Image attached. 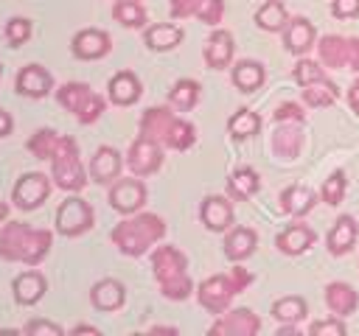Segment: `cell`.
<instances>
[{
	"label": "cell",
	"mask_w": 359,
	"mask_h": 336,
	"mask_svg": "<svg viewBox=\"0 0 359 336\" xmlns=\"http://www.w3.org/2000/svg\"><path fill=\"white\" fill-rule=\"evenodd\" d=\"M278 202H280V210L286 216L300 218V216H306L317 204V193L311 188H306V185H289V188L280 190V199Z\"/></svg>",
	"instance_id": "27"
},
{
	"label": "cell",
	"mask_w": 359,
	"mask_h": 336,
	"mask_svg": "<svg viewBox=\"0 0 359 336\" xmlns=\"http://www.w3.org/2000/svg\"><path fill=\"white\" fill-rule=\"evenodd\" d=\"M126 165L135 176H151L163 168V146L137 134L126 151Z\"/></svg>",
	"instance_id": "9"
},
{
	"label": "cell",
	"mask_w": 359,
	"mask_h": 336,
	"mask_svg": "<svg viewBox=\"0 0 359 336\" xmlns=\"http://www.w3.org/2000/svg\"><path fill=\"white\" fill-rule=\"evenodd\" d=\"M3 36H6V42H8L11 48L25 45V42L31 39V20H25V17H11V20L6 22Z\"/></svg>",
	"instance_id": "42"
},
{
	"label": "cell",
	"mask_w": 359,
	"mask_h": 336,
	"mask_svg": "<svg viewBox=\"0 0 359 336\" xmlns=\"http://www.w3.org/2000/svg\"><path fill=\"white\" fill-rule=\"evenodd\" d=\"M292 76H294V81H297L300 87H306V84H317V81H331L328 73L323 70V62H311V59H303V56H300V62L294 64Z\"/></svg>",
	"instance_id": "41"
},
{
	"label": "cell",
	"mask_w": 359,
	"mask_h": 336,
	"mask_svg": "<svg viewBox=\"0 0 359 336\" xmlns=\"http://www.w3.org/2000/svg\"><path fill=\"white\" fill-rule=\"evenodd\" d=\"M283 45L289 53L294 56H306L314 45H317V31L314 22L306 17H289L286 28H283Z\"/></svg>",
	"instance_id": "16"
},
{
	"label": "cell",
	"mask_w": 359,
	"mask_h": 336,
	"mask_svg": "<svg viewBox=\"0 0 359 336\" xmlns=\"http://www.w3.org/2000/svg\"><path fill=\"white\" fill-rule=\"evenodd\" d=\"M56 98H59V104H62L67 112H73V118H76L79 123H95V120L104 115V109H107V101H104L95 90H90L87 84H81V81H67V84H62V87L56 90Z\"/></svg>",
	"instance_id": "7"
},
{
	"label": "cell",
	"mask_w": 359,
	"mask_h": 336,
	"mask_svg": "<svg viewBox=\"0 0 359 336\" xmlns=\"http://www.w3.org/2000/svg\"><path fill=\"white\" fill-rule=\"evenodd\" d=\"M255 246H258V235L252 227H230L224 235V255L233 263L247 260L255 252Z\"/></svg>",
	"instance_id": "25"
},
{
	"label": "cell",
	"mask_w": 359,
	"mask_h": 336,
	"mask_svg": "<svg viewBox=\"0 0 359 336\" xmlns=\"http://www.w3.org/2000/svg\"><path fill=\"white\" fill-rule=\"evenodd\" d=\"M140 134L174 151H185L196 143L194 123H188L185 118H177L168 106H149L140 115Z\"/></svg>",
	"instance_id": "2"
},
{
	"label": "cell",
	"mask_w": 359,
	"mask_h": 336,
	"mask_svg": "<svg viewBox=\"0 0 359 336\" xmlns=\"http://www.w3.org/2000/svg\"><path fill=\"white\" fill-rule=\"evenodd\" d=\"M28 336H62L65 330H62V325H56V322H48V319H31L25 328H22Z\"/></svg>",
	"instance_id": "45"
},
{
	"label": "cell",
	"mask_w": 359,
	"mask_h": 336,
	"mask_svg": "<svg viewBox=\"0 0 359 336\" xmlns=\"http://www.w3.org/2000/svg\"><path fill=\"white\" fill-rule=\"evenodd\" d=\"M356 238H359V224H356V218H353V216H339V218L334 221V227L328 230L325 246H328L331 255H345V252L353 249Z\"/></svg>",
	"instance_id": "24"
},
{
	"label": "cell",
	"mask_w": 359,
	"mask_h": 336,
	"mask_svg": "<svg viewBox=\"0 0 359 336\" xmlns=\"http://www.w3.org/2000/svg\"><path fill=\"white\" fill-rule=\"evenodd\" d=\"M345 67L359 73V36H348V64Z\"/></svg>",
	"instance_id": "47"
},
{
	"label": "cell",
	"mask_w": 359,
	"mask_h": 336,
	"mask_svg": "<svg viewBox=\"0 0 359 336\" xmlns=\"http://www.w3.org/2000/svg\"><path fill=\"white\" fill-rule=\"evenodd\" d=\"M149 333H177V328L174 325H154V328H149Z\"/></svg>",
	"instance_id": "50"
},
{
	"label": "cell",
	"mask_w": 359,
	"mask_h": 336,
	"mask_svg": "<svg viewBox=\"0 0 359 336\" xmlns=\"http://www.w3.org/2000/svg\"><path fill=\"white\" fill-rule=\"evenodd\" d=\"M6 216H8V204L0 199V221H6Z\"/></svg>",
	"instance_id": "52"
},
{
	"label": "cell",
	"mask_w": 359,
	"mask_h": 336,
	"mask_svg": "<svg viewBox=\"0 0 359 336\" xmlns=\"http://www.w3.org/2000/svg\"><path fill=\"white\" fill-rule=\"evenodd\" d=\"M53 246L50 230H36L22 221H8L0 230V258L8 263H25L36 266L45 260V255Z\"/></svg>",
	"instance_id": "1"
},
{
	"label": "cell",
	"mask_w": 359,
	"mask_h": 336,
	"mask_svg": "<svg viewBox=\"0 0 359 336\" xmlns=\"http://www.w3.org/2000/svg\"><path fill=\"white\" fill-rule=\"evenodd\" d=\"M258 188H261V176H258V171L250 168V165H241V168H236V171L227 176V193H230V199H236V202H247L250 196L258 193Z\"/></svg>",
	"instance_id": "31"
},
{
	"label": "cell",
	"mask_w": 359,
	"mask_h": 336,
	"mask_svg": "<svg viewBox=\"0 0 359 336\" xmlns=\"http://www.w3.org/2000/svg\"><path fill=\"white\" fill-rule=\"evenodd\" d=\"M230 78H233L236 90H241V92H255V90L264 84L266 70H264V64L255 62V59H241V62L233 64Z\"/></svg>",
	"instance_id": "30"
},
{
	"label": "cell",
	"mask_w": 359,
	"mask_h": 336,
	"mask_svg": "<svg viewBox=\"0 0 359 336\" xmlns=\"http://www.w3.org/2000/svg\"><path fill=\"white\" fill-rule=\"evenodd\" d=\"M227 132H230V137H236V140H250V137H255V134L261 132V118H258V112H252V109H236V112L230 115V120H227Z\"/></svg>",
	"instance_id": "35"
},
{
	"label": "cell",
	"mask_w": 359,
	"mask_h": 336,
	"mask_svg": "<svg viewBox=\"0 0 359 336\" xmlns=\"http://www.w3.org/2000/svg\"><path fill=\"white\" fill-rule=\"evenodd\" d=\"M306 314H309V305H306V300L297 297V294H289V297H280V300L272 302V316H275L278 322L297 325Z\"/></svg>",
	"instance_id": "36"
},
{
	"label": "cell",
	"mask_w": 359,
	"mask_h": 336,
	"mask_svg": "<svg viewBox=\"0 0 359 336\" xmlns=\"http://www.w3.org/2000/svg\"><path fill=\"white\" fill-rule=\"evenodd\" d=\"M258 330H261V319L250 308H233V311L227 308L208 328V333L213 336H255Z\"/></svg>",
	"instance_id": "11"
},
{
	"label": "cell",
	"mask_w": 359,
	"mask_h": 336,
	"mask_svg": "<svg viewBox=\"0 0 359 336\" xmlns=\"http://www.w3.org/2000/svg\"><path fill=\"white\" fill-rule=\"evenodd\" d=\"M174 20H188L196 17L205 25H219L224 17V0H171L168 6Z\"/></svg>",
	"instance_id": "13"
},
{
	"label": "cell",
	"mask_w": 359,
	"mask_h": 336,
	"mask_svg": "<svg viewBox=\"0 0 359 336\" xmlns=\"http://www.w3.org/2000/svg\"><path fill=\"white\" fill-rule=\"evenodd\" d=\"M314 241H317V232H314L309 224L294 221V224H289V227H283V230L278 232L275 246H278L283 255H303L306 249L314 246Z\"/></svg>",
	"instance_id": "21"
},
{
	"label": "cell",
	"mask_w": 359,
	"mask_h": 336,
	"mask_svg": "<svg viewBox=\"0 0 359 336\" xmlns=\"http://www.w3.org/2000/svg\"><path fill=\"white\" fill-rule=\"evenodd\" d=\"M50 179L67 190V193H79L87 185V168L81 165V154H79V143L67 134H62L56 154L50 157Z\"/></svg>",
	"instance_id": "6"
},
{
	"label": "cell",
	"mask_w": 359,
	"mask_h": 336,
	"mask_svg": "<svg viewBox=\"0 0 359 336\" xmlns=\"http://www.w3.org/2000/svg\"><path fill=\"white\" fill-rule=\"evenodd\" d=\"M95 221V213L90 207V202H84L81 196H67L59 207H56V232L65 238H76L84 235Z\"/></svg>",
	"instance_id": "8"
},
{
	"label": "cell",
	"mask_w": 359,
	"mask_h": 336,
	"mask_svg": "<svg viewBox=\"0 0 359 336\" xmlns=\"http://www.w3.org/2000/svg\"><path fill=\"white\" fill-rule=\"evenodd\" d=\"M121 168H123V157L112 146H101L90 157V179L98 185H112L121 176Z\"/></svg>",
	"instance_id": "17"
},
{
	"label": "cell",
	"mask_w": 359,
	"mask_h": 336,
	"mask_svg": "<svg viewBox=\"0 0 359 336\" xmlns=\"http://www.w3.org/2000/svg\"><path fill=\"white\" fill-rule=\"evenodd\" d=\"M272 118H275V123H280V120H297V123H303V120H306V112H303L300 104L283 101V104H278V109H275Z\"/></svg>",
	"instance_id": "44"
},
{
	"label": "cell",
	"mask_w": 359,
	"mask_h": 336,
	"mask_svg": "<svg viewBox=\"0 0 359 336\" xmlns=\"http://www.w3.org/2000/svg\"><path fill=\"white\" fill-rule=\"evenodd\" d=\"M233 53H236L233 34L224 31V28H216V31L208 36V42H205V64H208L210 70H224V67H230Z\"/></svg>",
	"instance_id": "20"
},
{
	"label": "cell",
	"mask_w": 359,
	"mask_h": 336,
	"mask_svg": "<svg viewBox=\"0 0 359 336\" xmlns=\"http://www.w3.org/2000/svg\"><path fill=\"white\" fill-rule=\"evenodd\" d=\"M151 269H154V280L160 286V294L165 300H188L191 291H194V283H191V274H188V258L165 244V246H157L151 252Z\"/></svg>",
	"instance_id": "4"
},
{
	"label": "cell",
	"mask_w": 359,
	"mask_h": 336,
	"mask_svg": "<svg viewBox=\"0 0 359 336\" xmlns=\"http://www.w3.org/2000/svg\"><path fill=\"white\" fill-rule=\"evenodd\" d=\"M317 56L323 67H345L348 64V36L325 34L317 39Z\"/></svg>",
	"instance_id": "32"
},
{
	"label": "cell",
	"mask_w": 359,
	"mask_h": 336,
	"mask_svg": "<svg viewBox=\"0 0 359 336\" xmlns=\"http://www.w3.org/2000/svg\"><path fill=\"white\" fill-rule=\"evenodd\" d=\"M345 322H342V316H337V319H317V322H311L309 325V333L311 336H345Z\"/></svg>",
	"instance_id": "43"
},
{
	"label": "cell",
	"mask_w": 359,
	"mask_h": 336,
	"mask_svg": "<svg viewBox=\"0 0 359 336\" xmlns=\"http://www.w3.org/2000/svg\"><path fill=\"white\" fill-rule=\"evenodd\" d=\"M107 199H109L112 210H118L123 216H132L146 204V185L140 179H135V174L129 179H115Z\"/></svg>",
	"instance_id": "12"
},
{
	"label": "cell",
	"mask_w": 359,
	"mask_h": 336,
	"mask_svg": "<svg viewBox=\"0 0 359 336\" xmlns=\"http://www.w3.org/2000/svg\"><path fill=\"white\" fill-rule=\"evenodd\" d=\"M300 98H303V104L306 106H328V104H334L337 98H339V87L334 84V81H317V84H306L303 90H300Z\"/></svg>",
	"instance_id": "37"
},
{
	"label": "cell",
	"mask_w": 359,
	"mask_h": 336,
	"mask_svg": "<svg viewBox=\"0 0 359 336\" xmlns=\"http://www.w3.org/2000/svg\"><path fill=\"white\" fill-rule=\"evenodd\" d=\"M48 196H50V176L39 174V171L22 174L11 188V202L20 210H36Z\"/></svg>",
	"instance_id": "10"
},
{
	"label": "cell",
	"mask_w": 359,
	"mask_h": 336,
	"mask_svg": "<svg viewBox=\"0 0 359 336\" xmlns=\"http://www.w3.org/2000/svg\"><path fill=\"white\" fill-rule=\"evenodd\" d=\"M286 22H289V11H286V6H283L280 0H266V3H261L258 11H255V25H258L261 31L278 34V31L286 28Z\"/></svg>",
	"instance_id": "33"
},
{
	"label": "cell",
	"mask_w": 359,
	"mask_h": 336,
	"mask_svg": "<svg viewBox=\"0 0 359 336\" xmlns=\"http://www.w3.org/2000/svg\"><path fill=\"white\" fill-rule=\"evenodd\" d=\"M303 148V123L297 120H280L272 132V151L280 160H294Z\"/></svg>",
	"instance_id": "19"
},
{
	"label": "cell",
	"mask_w": 359,
	"mask_h": 336,
	"mask_svg": "<svg viewBox=\"0 0 359 336\" xmlns=\"http://www.w3.org/2000/svg\"><path fill=\"white\" fill-rule=\"evenodd\" d=\"M0 73H3V64H0Z\"/></svg>",
	"instance_id": "53"
},
{
	"label": "cell",
	"mask_w": 359,
	"mask_h": 336,
	"mask_svg": "<svg viewBox=\"0 0 359 336\" xmlns=\"http://www.w3.org/2000/svg\"><path fill=\"white\" fill-rule=\"evenodd\" d=\"M140 92H143L140 78H137L132 70H118V73L109 78V84H107V95H109V101L118 104V106H132V104L140 98Z\"/></svg>",
	"instance_id": "23"
},
{
	"label": "cell",
	"mask_w": 359,
	"mask_h": 336,
	"mask_svg": "<svg viewBox=\"0 0 359 336\" xmlns=\"http://www.w3.org/2000/svg\"><path fill=\"white\" fill-rule=\"evenodd\" d=\"M199 218H202V224H205L210 232H224V230L233 227L236 213H233L230 199L210 193V196H205L202 204H199Z\"/></svg>",
	"instance_id": "15"
},
{
	"label": "cell",
	"mask_w": 359,
	"mask_h": 336,
	"mask_svg": "<svg viewBox=\"0 0 359 336\" xmlns=\"http://www.w3.org/2000/svg\"><path fill=\"white\" fill-rule=\"evenodd\" d=\"M163 235H165V221L157 213H132L109 232L112 244L129 258L146 255Z\"/></svg>",
	"instance_id": "3"
},
{
	"label": "cell",
	"mask_w": 359,
	"mask_h": 336,
	"mask_svg": "<svg viewBox=\"0 0 359 336\" xmlns=\"http://www.w3.org/2000/svg\"><path fill=\"white\" fill-rule=\"evenodd\" d=\"M70 333H101V330H98L95 325H76Z\"/></svg>",
	"instance_id": "51"
},
{
	"label": "cell",
	"mask_w": 359,
	"mask_h": 336,
	"mask_svg": "<svg viewBox=\"0 0 359 336\" xmlns=\"http://www.w3.org/2000/svg\"><path fill=\"white\" fill-rule=\"evenodd\" d=\"M250 283H252V274L244 266L236 263L227 274H210L208 280H202L199 288H196V300H199V305L205 311L219 316V314H224L230 308L233 297L241 294Z\"/></svg>",
	"instance_id": "5"
},
{
	"label": "cell",
	"mask_w": 359,
	"mask_h": 336,
	"mask_svg": "<svg viewBox=\"0 0 359 336\" xmlns=\"http://www.w3.org/2000/svg\"><path fill=\"white\" fill-rule=\"evenodd\" d=\"M59 140H62V134H56L53 129H36L31 134V140H28V151L36 160H50L56 154V148H59Z\"/></svg>",
	"instance_id": "39"
},
{
	"label": "cell",
	"mask_w": 359,
	"mask_h": 336,
	"mask_svg": "<svg viewBox=\"0 0 359 336\" xmlns=\"http://www.w3.org/2000/svg\"><path fill=\"white\" fill-rule=\"evenodd\" d=\"M11 129H14V120H11V115H8L6 109H0V137L11 134Z\"/></svg>",
	"instance_id": "48"
},
{
	"label": "cell",
	"mask_w": 359,
	"mask_h": 336,
	"mask_svg": "<svg viewBox=\"0 0 359 336\" xmlns=\"http://www.w3.org/2000/svg\"><path fill=\"white\" fill-rule=\"evenodd\" d=\"M112 48V39L107 31L101 28H81L73 42H70V50L76 59H84V62H95V59H104Z\"/></svg>",
	"instance_id": "14"
},
{
	"label": "cell",
	"mask_w": 359,
	"mask_h": 336,
	"mask_svg": "<svg viewBox=\"0 0 359 336\" xmlns=\"http://www.w3.org/2000/svg\"><path fill=\"white\" fill-rule=\"evenodd\" d=\"M345 188H348V179H345V171H331L325 179H323V188H320V202L325 204H339L345 199Z\"/></svg>",
	"instance_id": "40"
},
{
	"label": "cell",
	"mask_w": 359,
	"mask_h": 336,
	"mask_svg": "<svg viewBox=\"0 0 359 336\" xmlns=\"http://www.w3.org/2000/svg\"><path fill=\"white\" fill-rule=\"evenodd\" d=\"M325 305L334 316H348L359 308V294L351 283H342V280H334L325 286Z\"/></svg>",
	"instance_id": "26"
},
{
	"label": "cell",
	"mask_w": 359,
	"mask_h": 336,
	"mask_svg": "<svg viewBox=\"0 0 359 336\" xmlns=\"http://www.w3.org/2000/svg\"><path fill=\"white\" fill-rule=\"evenodd\" d=\"M331 14L337 20L359 17V0H331Z\"/></svg>",
	"instance_id": "46"
},
{
	"label": "cell",
	"mask_w": 359,
	"mask_h": 336,
	"mask_svg": "<svg viewBox=\"0 0 359 336\" xmlns=\"http://www.w3.org/2000/svg\"><path fill=\"white\" fill-rule=\"evenodd\" d=\"M112 17L123 28H143L146 25V8L140 6V0H115Z\"/></svg>",
	"instance_id": "38"
},
{
	"label": "cell",
	"mask_w": 359,
	"mask_h": 336,
	"mask_svg": "<svg viewBox=\"0 0 359 336\" xmlns=\"http://www.w3.org/2000/svg\"><path fill=\"white\" fill-rule=\"evenodd\" d=\"M348 104H351V109L353 112H359V78L351 84V90H348Z\"/></svg>",
	"instance_id": "49"
},
{
	"label": "cell",
	"mask_w": 359,
	"mask_h": 336,
	"mask_svg": "<svg viewBox=\"0 0 359 336\" xmlns=\"http://www.w3.org/2000/svg\"><path fill=\"white\" fill-rule=\"evenodd\" d=\"M11 291H14V300H17L20 305H36V302L45 297V291H48V280H45L42 272L28 269V272H20V274L14 277Z\"/></svg>",
	"instance_id": "22"
},
{
	"label": "cell",
	"mask_w": 359,
	"mask_h": 336,
	"mask_svg": "<svg viewBox=\"0 0 359 336\" xmlns=\"http://www.w3.org/2000/svg\"><path fill=\"white\" fill-rule=\"evenodd\" d=\"M14 87H17V92L25 95V98H45V95L53 90V76H50L42 64H25V67L17 73Z\"/></svg>",
	"instance_id": "18"
},
{
	"label": "cell",
	"mask_w": 359,
	"mask_h": 336,
	"mask_svg": "<svg viewBox=\"0 0 359 336\" xmlns=\"http://www.w3.org/2000/svg\"><path fill=\"white\" fill-rule=\"evenodd\" d=\"M126 300V288L121 280H112V277H104L98 280L93 288H90V302L98 308V311H118Z\"/></svg>",
	"instance_id": "28"
},
{
	"label": "cell",
	"mask_w": 359,
	"mask_h": 336,
	"mask_svg": "<svg viewBox=\"0 0 359 336\" xmlns=\"http://www.w3.org/2000/svg\"><path fill=\"white\" fill-rule=\"evenodd\" d=\"M199 92H202V87L194 78H180L168 90V104L174 109H180V112H188V109H194L199 104Z\"/></svg>",
	"instance_id": "34"
},
{
	"label": "cell",
	"mask_w": 359,
	"mask_h": 336,
	"mask_svg": "<svg viewBox=\"0 0 359 336\" xmlns=\"http://www.w3.org/2000/svg\"><path fill=\"white\" fill-rule=\"evenodd\" d=\"M182 36H185L182 28L174 22H154L143 31V42L151 50H174L182 42Z\"/></svg>",
	"instance_id": "29"
}]
</instances>
